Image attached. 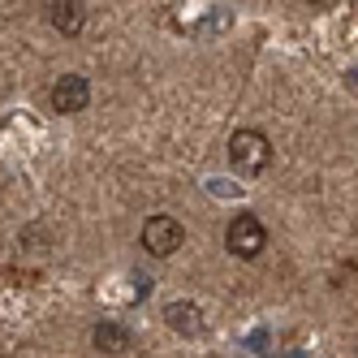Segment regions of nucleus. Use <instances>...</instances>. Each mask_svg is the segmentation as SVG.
Wrapping results in <instances>:
<instances>
[{"label": "nucleus", "instance_id": "1", "mask_svg": "<svg viewBox=\"0 0 358 358\" xmlns=\"http://www.w3.org/2000/svg\"><path fill=\"white\" fill-rule=\"evenodd\" d=\"M268 164H272V143L264 130L246 125V130H238L229 138V169L238 177H259V173H268Z\"/></svg>", "mask_w": 358, "mask_h": 358}, {"label": "nucleus", "instance_id": "2", "mask_svg": "<svg viewBox=\"0 0 358 358\" xmlns=\"http://www.w3.org/2000/svg\"><path fill=\"white\" fill-rule=\"evenodd\" d=\"M224 250L234 255V259H259V255L268 250V229H264V220L255 216V212L234 216V220H229V229H224Z\"/></svg>", "mask_w": 358, "mask_h": 358}, {"label": "nucleus", "instance_id": "3", "mask_svg": "<svg viewBox=\"0 0 358 358\" xmlns=\"http://www.w3.org/2000/svg\"><path fill=\"white\" fill-rule=\"evenodd\" d=\"M138 238H143V250H147V255L169 259V255L182 250V242H186V224L177 220V216H147V224H143Z\"/></svg>", "mask_w": 358, "mask_h": 358}, {"label": "nucleus", "instance_id": "4", "mask_svg": "<svg viewBox=\"0 0 358 358\" xmlns=\"http://www.w3.org/2000/svg\"><path fill=\"white\" fill-rule=\"evenodd\" d=\"M87 104H91V83L83 78V73H61V78L52 83V108L61 117L83 113Z\"/></svg>", "mask_w": 358, "mask_h": 358}, {"label": "nucleus", "instance_id": "5", "mask_svg": "<svg viewBox=\"0 0 358 358\" xmlns=\"http://www.w3.org/2000/svg\"><path fill=\"white\" fill-rule=\"evenodd\" d=\"M164 324L173 332H182V337H203V332H208V311H203L199 302L177 298V302L164 306Z\"/></svg>", "mask_w": 358, "mask_h": 358}, {"label": "nucleus", "instance_id": "6", "mask_svg": "<svg viewBox=\"0 0 358 358\" xmlns=\"http://www.w3.org/2000/svg\"><path fill=\"white\" fill-rule=\"evenodd\" d=\"M91 345H95L99 354H130L134 332L125 328V324H117V320H99V324L91 328Z\"/></svg>", "mask_w": 358, "mask_h": 358}, {"label": "nucleus", "instance_id": "7", "mask_svg": "<svg viewBox=\"0 0 358 358\" xmlns=\"http://www.w3.org/2000/svg\"><path fill=\"white\" fill-rule=\"evenodd\" d=\"M48 17H52V27L61 35H78L83 22H87V9L73 5V0H57V5H48Z\"/></svg>", "mask_w": 358, "mask_h": 358}, {"label": "nucleus", "instance_id": "8", "mask_svg": "<svg viewBox=\"0 0 358 358\" xmlns=\"http://www.w3.org/2000/svg\"><path fill=\"white\" fill-rule=\"evenodd\" d=\"M208 358H216V354H208Z\"/></svg>", "mask_w": 358, "mask_h": 358}]
</instances>
